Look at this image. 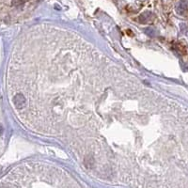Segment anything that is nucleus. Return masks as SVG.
<instances>
[{
	"label": "nucleus",
	"instance_id": "nucleus-1",
	"mask_svg": "<svg viewBox=\"0 0 188 188\" xmlns=\"http://www.w3.org/2000/svg\"><path fill=\"white\" fill-rule=\"evenodd\" d=\"M13 105L17 109H23L26 105V100L23 94L18 93L13 97Z\"/></svg>",
	"mask_w": 188,
	"mask_h": 188
},
{
	"label": "nucleus",
	"instance_id": "nucleus-2",
	"mask_svg": "<svg viewBox=\"0 0 188 188\" xmlns=\"http://www.w3.org/2000/svg\"><path fill=\"white\" fill-rule=\"evenodd\" d=\"M153 19V14L149 11L142 13V14L139 16V20H140V22H142V23H147V22L151 21Z\"/></svg>",
	"mask_w": 188,
	"mask_h": 188
},
{
	"label": "nucleus",
	"instance_id": "nucleus-3",
	"mask_svg": "<svg viewBox=\"0 0 188 188\" xmlns=\"http://www.w3.org/2000/svg\"><path fill=\"white\" fill-rule=\"evenodd\" d=\"M187 10V3L185 1H181L180 4H179V6L177 8V11L178 13H180V14H183Z\"/></svg>",
	"mask_w": 188,
	"mask_h": 188
},
{
	"label": "nucleus",
	"instance_id": "nucleus-4",
	"mask_svg": "<svg viewBox=\"0 0 188 188\" xmlns=\"http://www.w3.org/2000/svg\"><path fill=\"white\" fill-rule=\"evenodd\" d=\"M94 163L95 162H94V159L91 157V156H88V157H86V159H85V164H86L88 168H92Z\"/></svg>",
	"mask_w": 188,
	"mask_h": 188
},
{
	"label": "nucleus",
	"instance_id": "nucleus-5",
	"mask_svg": "<svg viewBox=\"0 0 188 188\" xmlns=\"http://www.w3.org/2000/svg\"><path fill=\"white\" fill-rule=\"evenodd\" d=\"M26 2V0H12L11 1V5L12 6H20L23 5Z\"/></svg>",
	"mask_w": 188,
	"mask_h": 188
},
{
	"label": "nucleus",
	"instance_id": "nucleus-6",
	"mask_svg": "<svg viewBox=\"0 0 188 188\" xmlns=\"http://www.w3.org/2000/svg\"><path fill=\"white\" fill-rule=\"evenodd\" d=\"M4 132V129H3V126L2 124H0V136H2V134Z\"/></svg>",
	"mask_w": 188,
	"mask_h": 188
}]
</instances>
